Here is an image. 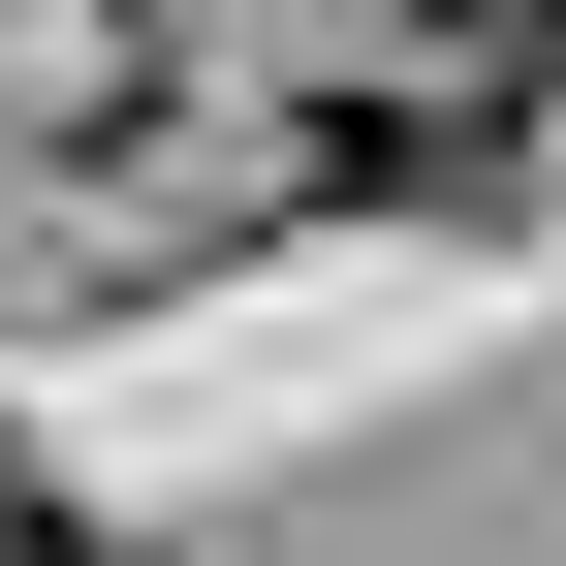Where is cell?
Here are the masks:
<instances>
[{
  "mask_svg": "<svg viewBox=\"0 0 566 566\" xmlns=\"http://www.w3.org/2000/svg\"><path fill=\"white\" fill-rule=\"evenodd\" d=\"M409 32H472V63H535V95H566V0H409Z\"/></svg>",
  "mask_w": 566,
  "mask_h": 566,
  "instance_id": "cell-1",
  "label": "cell"
}]
</instances>
